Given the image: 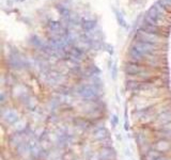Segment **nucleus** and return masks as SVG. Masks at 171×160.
<instances>
[{"label":"nucleus","instance_id":"obj_1","mask_svg":"<svg viewBox=\"0 0 171 160\" xmlns=\"http://www.w3.org/2000/svg\"><path fill=\"white\" fill-rule=\"evenodd\" d=\"M163 18H164V8L159 5V3L157 2L155 5H153L150 10L148 11L144 21H146V24L158 26V25H161V21H163Z\"/></svg>","mask_w":171,"mask_h":160},{"label":"nucleus","instance_id":"obj_2","mask_svg":"<svg viewBox=\"0 0 171 160\" xmlns=\"http://www.w3.org/2000/svg\"><path fill=\"white\" fill-rule=\"evenodd\" d=\"M125 73L135 77H141V78H149L151 70L147 66H142L139 63L129 62L125 66Z\"/></svg>","mask_w":171,"mask_h":160},{"label":"nucleus","instance_id":"obj_3","mask_svg":"<svg viewBox=\"0 0 171 160\" xmlns=\"http://www.w3.org/2000/svg\"><path fill=\"white\" fill-rule=\"evenodd\" d=\"M132 47H134V48L137 49L139 52H141L143 56L147 58V60H148V57L157 53L158 49H159V45L142 42V41H137V40L133 43Z\"/></svg>","mask_w":171,"mask_h":160},{"label":"nucleus","instance_id":"obj_4","mask_svg":"<svg viewBox=\"0 0 171 160\" xmlns=\"http://www.w3.org/2000/svg\"><path fill=\"white\" fill-rule=\"evenodd\" d=\"M135 38L137 41H142V42H147V43H151V44H156L158 45L161 42H163V35L161 34H155V33H150V32L143 31L141 29H139L137 31L136 35H135Z\"/></svg>","mask_w":171,"mask_h":160},{"label":"nucleus","instance_id":"obj_5","mask_svg":"<svg viewBox=\"0 0 171 160\" xmlns=\"http://www.w3.org/2000/svg\"><path fill=\"white\" fill-rule=\"evenodd\" d=\"M78 93L81 97L86 98V99H92L96 96V89L90 84H84L78 89Z\"/></svg>","mask_w":171,"mask_h":160},{"label":"nucleus","instance_id":"obj_6","mask_svg":"<svg viewBox=\"0 0 171 160\" xmlns=\"http://www.w3.org/2000/svg\"><path fill=\"white\" fill-rule=\"evenodd\" d=\"M153 150H155L158 153H167V152L171 150V141L159 138L153 144Z\"/></svg>","mask_w":171,"mask_h":160},{"label":"nucleus","instance_id":"obj_7","mask_svg":"<svg viewBox=\"0 0 171 160\" xmlns=\"http://www.w3.org/2000/svg\"><path fill=\"white\" fill-rule=\"evenodd\" d=\"M47 28H48L49 31L52 32V33H55V34H57L58 36H60V34L64 35L65 33H67V32H64V29H63L61 23L56 21H49L48 24H47Z\"/></svg>","mask_w":171,"mask_h":160},{"label":"nucleus","instance_id":"obj_8","mask_svg":"<svg viewBox=\"0 0 171 160\" xmlns=\"http://www.w3.org/2000/svg\"><path fill=\"white\" fill-rule=\"evenodd\" d=\"M141 30L143 31H147V32H150V33H155V34H159L161 31V28L159 26H155V25H150V24H146L143 25L142 27H141Z\"/></svg>","mask_w":171,"mask_h":160},{"label":"nucleus","instance_id":"obj_9","mask_svg":"<svg viewBox=\"0 0 171 160\" xmlns=\"http://www.w3.org/2000/svg\"><path fill=\"white\" fill-rule=\"evenodd\" d=\"M115 158V150H111V147H105L104 150L101 154L102 160H112Z\"/></svg>","mask_w":171,"mask_h":160},{"label":"nucleus","instance_id":"obj_10","mask_svg":"<svg viewBox=\"0 0 171 160\" xmlns=\"http://www.w3.org/2000/svg\"><path fill=\"white\" fill-rule=\"evenodd\" d=\"M3 118L7 121L8 123H9V124H13V123H15L18 120V116L14 111L9 110L5 114H3Z\"/></svg>","mask_w":171,"mask_h":160},{"label":"nucleus","instance_id":"obj_11","mask_svg":"<svg viewBox=\"0 0 171 160\" xmlns=\"http://www.w3.org/2000/svg\"><path fill=\"white\" fill-rule=\"evenodd\" d=\"M107 135H108V132H107V130L105 128H98L94 131V137L98 140H102V139L104 140L105 138L108 137Z\"/></svg>","mask_w":171,"mask_h":160},{"label":"nucleus","instance_id":"obj_12","mask_svg":"<svg viewBox=\"0 0 171 160\" xmlns=\"http://www.w3.org/2000/svg\"><path fill=\"white\" fill-rule=\"evenodd\" d=\"M82 28L86 30V31H90L95 27V21H90V19H87V21H82Z\"/></svg>","mask_w":171,"mask_h":160},{"label":"nucleus","instance_id":"obj_13","mask_svg":"<svg viewBox=\"0 0 171 160\" xmlns=\"http://www.w3.org/2000/svg\"><path fill=\"white\" fill-rule=\"evenodd\" d=\"M57 9H58V11H59V13L61 15H62L64 18H69L71 17V15H70V11H69V9L65 7H63V5H58L57 7Z\"/></svg>","mask_w":171,"mask_h":160},{"label":"nucleus","instance_id":"obj_14","mask_svg":"<svg viewBox=\"0 0 171 160\" xmlns=\"http://www.w3.org/2000/svg\"><path fill=\"white\" fill-rule=\"evenodd\" d=\"M115 16H117V19H118V23L122 26L123 28H128V26L126 25V21L124 19V17H123V15L120 12H118V11H115Z\"/></svg>","mask_w":171,"mask_h":160},{"label":"nucleus","instance_id":"obj_15","mask_svg":"<svg viewBox=\"0 0 171 160\" xmlns=\"http://www.w3.org/2000/svg\"><path fill=\"white\" fill-rule=\"evenodd\" d=\"M111 74H112V78L115 79L117 78V66L115 65L111 66Z\"/></svg>","mask_w":171,"mask_h":160},{"label":"nucleus","instance_id":"obj_16","mask_svg":"<svg viewBox=\"0 0 171 160\" xmlns=\"http://www.w3.org/2000/svg\"><path fill=\"white\" fill-rule=\"evenodd\" d=\"M111 121H112V123H113V125H117V123H118V118H117L115 115H112Z\"/></svg>","mask_w":171,"mask_h":160},{"label":"nucleus","instance_id":"obj_17","mask_svg":"<svg viewBox=\"0 0 171 160\" xmlns=\"http://www.w3.org/2000/svg\"><path fill=\"white\" fill-rule=\"evenodd\" d=\"M157 160H169V159H168L167 157H164V156H159V157H158V159H157Z\"/></svg>","mask_w":171,"mask_h":160},{"label":"nucleus","instance_id":"obj_18","mask_svg":"<svg viewBox=\"0 0 171 160\" xmlns=\"http://www.w3.org/2000/svg\"><path fill=\"white\" fill-rule=\"evenodd\" d=\"M16 1H24V0H16Z\"/></svg>","mask_w":171,"mask_h":160}]
</instances>
